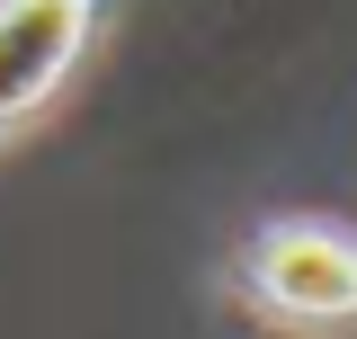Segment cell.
I'll return each mask as SVG.
<instances>
[{
    "mask_svg": "<svg viewBox=\"0 0 357 339\" xmlns=\"http://www.w3.org/2000/svg\"><path fill=\"white\" fill-rule=\"evenodd\" d=\"M232 295L277 331H357V232L331 214H277L250 223V241L232 250Z\"/></svg>",
    "mask_w": 357,
    "mask_h": 339,
    "instance_id": "obj_1",
    "label": "cell"
},
{
    "mask_svg": "<svg viewBox=\"0 0 357 339\" xmlns=\"http://www.w3.org/2000/svg\"><path fill=\"white\" fill-rule=\"evenodd\" d=\"M98 27H107V0H0V143H18L63 98Z\"/></svg>",
    "mask_w": 357,
    "mask_h": 339,
    "instance_id": "obj_2",
    "label": "cell"
}]
</instances>
